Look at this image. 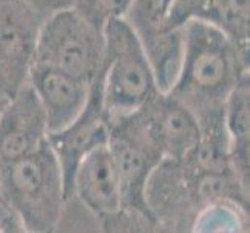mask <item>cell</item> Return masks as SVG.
Wrapping results in <instances>:
<instances>
[{
  "label": "cell",
  "mask_w": 250,
  "mask_h": 233,
  "mask_svg": "<svg viewBox=\"0 0 250 233\" xmlns=\"http://www.w3.org/2000/svg\"><path fill=\"white\" fill-rule=\"evenodd\" d=\"M101 233H172L148 210L122 207L98 218Z\"/></svg>",
  "instance_id": "17"
},
{
  "label": "cell",
  "mask_w": 250,
  "mask_h": 233,
  "mask_svg": "<svg viewBox=\"0 0 250 233\" xmlns=\"http://www.w3.org/2000/svg\"><path fill=\"white\" fill-rule=\"evenodd\" d=\"M230 201L249 207V185L233 168H210L189 152L179 160H162L145 188V204L172 233H188L202 207Z\"/></svg>",
  "instance_id": "2"
},
{
  "label": "cell",
  "mask_w": 250,
  "mask_h": 233,
  "mask_svg": "<svg viewBox=\"0 0 250 233\" xmlns=\"http://www.w3.org/2000/svg\"><path fill=\"white\" fill-rule=\"evenodd\" d=\"M104 34L73 10H56L41 23L34 64L58 68L92 84L101 73Z\"/></svg>",
  "instance_id": "5"
},
{
  "label": "cell",
  "mask_w": 250,
  "mask_h": 233,
  "mask_svg": "<svg viewBox=\"0 0 250 233\" xmlns=\"http://www.w3.org/2000/svg\"><path fill=\"white\" fill-rule=\"evenodd\" d=\"M28 83L44 109L50 134L61 131L80 115L92 85L42 64H33Z\"/></svg>",
  "instance_id": "12"
},
{
  "label": "cell",
  "mask_w": 250,
  "mask_h": 233,
  "mask_svg": "<svg viewBox=\"0 0 250 233\" xmlns=\"http://www.w3.org/2000/svg\"><path fill=\"white\" fill-rule=\"evenodd\" d=\"M176 0H159V3H160V8H162V11L163 13H167L168 11V8L174 3Z\"/></svg>",
  "instance_id": "21"
},
{
  "label": "cell",
  "mask_w": 250,
  "mask_h": 233,
  "mask_svg": "<svg viewBox=\"0 0 250 233\" xmlns=\"http://www.w3.org/2000/svg\"><path fill=\"white\" fill-rule=\"evenodd\" d=\"M249 76L243 78L230 92L224 107V122L229 139L230 162L239 179L249 185Z\"/></svg>",
  "instance_id": "15"
},
{
  "label": "cell",
  "mask_w": 250,
  "mask_h": 233,
  "mask_svg": "<svg viewBox=\"0 0 250 233\" xmlns=\"http://www.w3.org/2000/svg\"><path fill=\"white\" fill-rule=\"evenodd\" d=\"M189 21L208 23L249 47V0H176L165 13V25L171 30Z\"/></svg>",
  "instance_id": "13"
},
{
  "label": "cell",
  "mask_w": 250,
  "mask_h": 233,
  "mask_svg": "<svg viewBox=\"0 0 250 233\" xmlns=\"http://www.w3.org/2000/svg\"><path fill=\"white\" fill-rule=\"evenodd\" d=\"M182 33V64L167 93L191 112L201 131L226 127V101L235 85L249 76V47L197 21L187 22Z\"/></svg>",
  "instance_id": "1"
},
{
  "label": "cell",
  "mask_w": 250,
  "mask_h": 233,
  "mask_svg": "<svg viewBox=\"0 0 250 233\" xmlns=\"http://www.w3.org/2000/svg\"><path fill=\"white\" fill-rule=\"evenodd\" d=\"M45 3L56 10H73L89 19L100 28L112 19L125 17L132 0H45Z\"/></svg>",
  "instance_id": "18"
},
{
  "label": "cell",
  "mask_w": 250,
  "mask_h": 233,
  "mask_svg": "<svg viewBox=\"0 0 250 233\" xmlns=\"http://www.w3.org/2000/svg\"><path fill=\"white\" fill-rule=\"evenodd\" d=\"M188 233H249V207L219 201L202 207Z\"/></svg>",
  "instance_id": "16"
},
{
  "label": "cell",
  "mask_w": 250,
  "mask_h": 233,
  "mask_svg": "<svg viewBox=\"0 0 250 233\" xmlns=\"http://www.w3.org/2000/svg\"><path fill=\"white\" fill-rule=\"evenodd\" d=\"M125 19L140 41L159 92H169L182 64V28L171 30L167 27L165 13L162 11L159 0H132Z\"/></svg>",
  "instance_id": "8"
},
{
  "label": "cell",
  "mask_w": 250,
  "mask_h": 233,
  "mask_svg": "<svg viewBox=\"0 0 250 233\" xmlns=\"http://www.w3.org/2000/svg\"><path fill=\"white\" fill-rule=\"evenodd\" d=\"M109 140V118L103 107L100 75L90 85L85 106L70 125L61 131L48 134V143L53 149L64 177L67 201L72 197L75 171L81 160L92 151L106 146Z\"/></svg>",
  "instance_id": "9"
},
{
  "label": "cell",
  "mask_w": 250,
  "mask_h": 233,
  "mask_svg": "<svg viewBox=\"0 0 250 233\" xmlns=\"http://www.w3.org/2000/svg\"><path fill=\"white\" fill-rule=\"evenodd\" d=\"M103 34L104 59L100 89L103 107L112 120L142 107L159 89L140 41L125 17L109 21Z\"/></svg>",
  "instance_id": "4"
},
{
  "label": "cell",
  "mask_w": 250,
  "mask_h": 233,
  "mask_svg": "<svg viewBox=\"0 0 250 233\" xmlns=\"http://www.w3.org/2000/svg\"><path fill=\"white\" fill-rule=\"evenodd\" d=\"M41 23L28 0H0V93L8 100L28 83Z\"/></svg>",
  "instance_id": "7"
},
{
  "label": "cell",
  "mask_w": 250,
  "mask_h": 233,
  "mask_svg": "<svg viewBox=\"0 0 250 233\" xmlns=\"http://www.w3.org/2000/svg\"><path fill=\"white\" fill-rule=\"evenodd\" d=\"M0 233H30L25 230L21 222L17 221L10 212H6L0 216Z\"/></svg>",
  "instance_id": "19"
},
{
  "label": "cell",
  "mask_w": 250,
  "mask_h": 233,
  "mask_svg": "<svg viewBox=\"0 0 250 233\" xmlns=\"http://www.w3.org/2000/svg\"><path fill=\"white\" fill-rule=\"evenodd\" d=\"M73 194L97 219L122 209V191L107 145L81 160L73 177Z\"/></svg>",
  "instance_id": "14"
},
{
  "label": "cell",
  "mask_w": 250,
  "mask_h": 233,
  "mask_svg": "<svg viewBox=\"0 0 250 233\" xmlns=\"http://www.w3.org/2000/svg\"><path fill=\"white\" fill-rule=\"evenodd\" d=\"M122 118L162 160L184 159L201 140L196 117L169 93L159 92L146 105Z\"/></svg>",
  "instance_id": "6"
},
{
  "label": "cell",
  "mask_w": 250,
  "mask_h": 233,
  "mask_svg": "<svg viewBox=\"0 0 250 233\" xmlns=\"http://www.w3.org/2000/svg\"><path fill=\"white\" fill-rule=\"evenodd\" d=\"M8 101V98L6 97H3V95L2 93H0V110H2V107L5 106V103ZM5 207H3V204H2V199H0V216H2V214L5 213Z\"/></svg>",
  "instance_id": "20"
},
{
  "label": "cell",
  "mask_w": 250,
  "mask_h": 233,
  "mask_svg": "<svg viewBox=\"0 0 250 233\" xmlns=\"http://www.w3.org/2000/svg\"><path fill=\"white\" fill-rule=\"evenodd\" d=\"M0 199L27 232H55L67 197L62 171L48 140L36 151L0 163Z\"/></svg>",
  "instance_id": "3"
},
{
  "label": "cell",
  "mask_w": 250,
  "mask_h": 233,
  "mask_svg": "<svg viewBox=\"0 0 250 233\" xmlns=\"http://www.w3.org/2000/svg\"><path fill=\"white\" fill-rule=\"evenodd\" d=\"M48 134L44 109L30 83L23 84L0 110V163L36 151Z\"/></svg>",
  "instance_id": "10"
},
{
  "label": "cell",
  "mask_w": 250,
  "mask_h": 233,
  "mask_svg": "<svg viewBox=\"0 0 250 233\" xmlns=\"http://www.w3.org/2000/svg\"><path fill=\"white\" fill-rule=\"evenodd\" d=\"M107 149L118 177L122 207L148 210L145 204L146 182L162 159L148 145L115 122H109Z\"/></svg>",
  "instance_id": "11"
}]
</instances>
